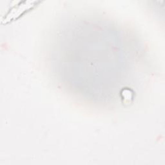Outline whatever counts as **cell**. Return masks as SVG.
<instances>
[{
    "instance_id": "1",
    "label": "cell",
    "mask_w": 165,
    "mask_h": 165,
    "mask_svg": "<svg viewBox=\"0 0 165 165\" xmlns=\"http://www.w3.org/2000/svg\"><path fill=\"white\" fill-rule=\"evenodd\" d=\"M122 95H123V99H124V102H129L130 99H132V92L130 90L128 89H125L123 90L122 92Z\"/></svg>"
}]
</instances>
